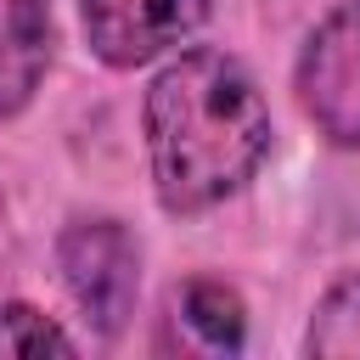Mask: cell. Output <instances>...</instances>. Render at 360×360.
Masks as SVG:
<instances>
[{"label":"cell","mask_w":360,"mask_h":360,"mask_svg":"<svg viewBox=\"0 0 360 360\" xmlns=\"http://www.w3.org/2000/svg\"><path fill=\"white\" fill-rule=\"evenodd\" d=\"M292 101L332 152H360V0H338L292 56Z\"/></svg>","instance_id":"obj_3"},{"label":"cell","mask_w":360,"mask_h":360,"mask_svg":"<svg viewBox=\"0 0 360 360\" xmlns=\"http://www.w3.org/2000/svg\"><path fill=\"white\" fill-rule=\"evenodd\" d=\"M304 354H321V360L360 354V270H343L338 281H326L304 326Z\"/></svg>","instance_id":"obj_7"},{"label":"cell","mask_w":360,"mask_h":360,"mask_svg":"<svg viewBox=\"0 0 360 360\" xmlns=\"http://www.w3.org/2000/svg\"><path fill=\"white\" fill-rule=\"evenodd\" d=\"M208 22V0H79L84 45L101 68L135 73L180 51Z\"/></svg>","instance_id":"obj_4"},{"label":"cell","mask_w":360,"mask_h":360,"mask_svg":"<svg viewBox=\"0 0 360 360\" xmlns=\"http://www.w3.org/2000/svg\"><path fill=\"white\" fill-rule=\"evenodd\" d=\"M79 343L45 315V309H34V304H22V298H11V304H0V354H73Z\"/></svg>","instance_id":"obj_8"},{"label":"cell","mask_w":360,"mask_h":360,"mask_svg":"<svg viewBox=\"0 0 360 360\" xmlns=\"http://www.w3.org/2000/svg\"><path fill=\"white\" fill-rule=\"evenodd\" d=\"M56 276L84 315V326L112 343L141 304V242L112 214H73L56 231Z\"/></svg>","instance_id":"obj_2"},{"label":"cell","mask_w":360,"mask_h":360,"mask_svg":"<svg viewBox=\"0 0 360 360\" xmlns=\"http://www.w3.org/2000/svg\"><path fill=\"white\" fill-rule=\"evenodd\" d=\"M163 349L180 354H242L248 349V304L219 276H191L169 292Z\"/></svg>","instance_id":"obj_6"},{"label":"cell","mask_w":360,"mask_h":360,"mask_svg":"<svg viewBox=\"0 0 360 360\" xmlns=\"http://www.w3.org/2000/svg\"><path fill=\"white\" fill-rule=\"evenodd\" d=\"M141 135L158 208L197 219L264 169L276 118L242 56L191 45L152 73L141 96Z\"/></svg>","instance_id":"obj_1"},{"label":"cell","mask_w":360,"mask_h":360,"mask_svg":"<svg viewBox=\"0 0 360 360\" xmlns=\"http://www.w3.org/2000/svg\"><path fill=\"white\" fill-rule=\"evenodd\" d=\"M56 62L51 0H0V124L22 118Z\"/></svg>","instance_id":"obj_5"}]
</instances>
